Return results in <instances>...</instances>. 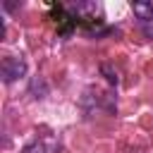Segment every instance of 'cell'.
Instances as JSON below:
<instances>
[{
	"label": "cell",
	"instance_id": "277c9868",
	"mask_svg": "<svg viewBox=\"0 0 153 153\" xmlns=\"http://www.w3.org/2000/svg\"><path fill=\"white\" fill-rule=\"evenodd\" d=\"M100 69H103V72H105V74H108V81H110V84H117V74H112V72H110V67H108V65H103V67H100Z\"/></svg>",
	"mask_w": 153,
	"mask_h": 153
},
{
	"label": "cell",
	"instance_id": "3957f363",
	"mask_svg": "<svg viewBox=\"0 0 153 153\" xmlns=\"http://www.w3.org/2000/svg\"><path fill=\"white\" fill-rule=\"evenodd\" d=\"M22 153H48V148H45L43 141H33V143H29Z\"/></svg>",
	"mask_w": 153,
	"mask_h": 153
},
{
	"label": "cell",
	"instance_id": "7a4b0ae2",
	"mask_svg": "<svg viewBox=\"0 0 153 153\" xmlns=\"http://www.w3.org/2000/svg\"><path fill=\"white\" fill-rule=\"evenodd\" d=\"M134 14L143 22H153V2H134Z\"/></svg>",
	"mask_w": 153,
	"mask_h": 153
},
{
	"label": "cell",
	"instance_id": "6da1fadb",
	"mask_svg": "<svg viewBox=\"0 0 153 153\" xmlns=\"http://www.w3.org/2000/svg\"><path fill=\"white\" fill-rule=\"evenodd\" d=\"M0 74H2V81H5V84H12L14 79H22V76L26 74V62H24V57H17V55L2 57V62H0Z\"/></svg>",
	"mask_w": 153,
	"mask_h": 153
}]
</instances>
